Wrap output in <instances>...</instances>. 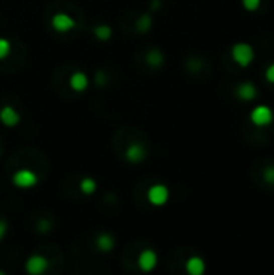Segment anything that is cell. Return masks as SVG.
I'll use <instances>...</instances> for the list:
<instances>
[{
  "mask_svg": "<svg viewBox=\"0 0 274 275\" xmlns=\"http://www.w3.org/2000/svg\"><path fill=\"white\" fill-rule=\"evenodd\" d=\"M231 55H232V60L235 61V63H237L239 66H242V68H245V66H248L253 61L255 52H253V49L250 47L248 44L239 42V44H235L232 47Z\"/></svg>",
  "mask_w": 274,
  "mask_h": 275,
  "instance_id": "6da1fadb",
  "label": "cell"
},
{
  "mask_svg": "<svg viewBox=\"0 0 274 275\" xmlns=\"http://www.w3.org/2000/svg\"><path fill=\"white\" fill-rule=\"evenodd\" d=\"M12 182L18 188H33V187L37 185L39 177H37V174L31 169H18L17 172L13 174Z\"/></svg>",
  "mask_w": 274,
  "mask_h": 275,
  "instance_id": "7a4b0ae2",
  "label": "cell"
},
{
  "mask_svg": "<svg viewBox=\"0 0 274 275\" xmlns=\"http://www.w3.org/2000/svg\"><path fill=\"white\" fill-rule=\"evenodd\" d=\"M272 110L269 108V106H264V105H258L255 106V108L252 110V113H250V121L253 122L255 126L258 127H264V126H269L272 122Z\"/></svg>",
  "mask_w": 274,
  "mask_h": 275,
  "instance_id": "3957f363",
  "label": "cell"
},
{
  "mask_svg": "<svg viewBox=\"0 0 274 275\" xmlns=\"http://www.w3.org/2000/svg\"><path fill=\"white\" fill-rule=\"evenodd\" d=\"M147 200L154 204V206H163L166 201L170 200V190L163 183H157V185H152L147 192Z\"/></svg>",
  "mask_w": 274,
  "mask_h": 275,
  "instance_id": "277c9868",
  "label": "cell"
},
{
  "mask_svg": "<svg viewBox=\"0 0 274 275\" xmlns=\"http://www.w3.org/2000/svg\"><path fill=\"white\" fill-rule=\"evenodd\" d=\"M52 26H53V29H57L58 33H68V31H71L73 28H76V21L68 13L58 12V13L53 15Z\"/></svg>",
  "mask_w": 274,
  "mask_h": 275,
  "instance_id": "5b68a950",
  "label": "cell"
},
{
  "mask_svg": "<svg viewBox=\"0 0 274 275\" xmlns=\"http://www.w3.org/2000/svg\"><path fill=\"white\" fill-rule=\"evenodd\" d=\"M49 267V261L45 256H41V254H33L28 257V261L25 264V269L33 273V275H39V273H44L47 270Z\"/></svg>",
  "mask_w": 274,
  "mask_h": 275,
  "instance_id": "8992f818",
  "label": "cell"
},
{
  "mask_svg": "<svg viewBox=\"0 0 274 275\" xmlns=\"http://www.w3.org/2000/svg\"><path fill=\"white\" fill-rule=\"evenodd\" d=\"M126 161L131 163V164H139L142 163L144 159L147 158V150L142 147L141 143H131L129 147L126 148Z\"/></svg>",
  "mask_w": 274,
  "mask_h": 275,
  "instance_id": "52a82bcc",
  "label": "cell"
},
{
  "mask_svg": "<svg viewBox=\"0 0 274 275\" xmlns=\"http://www.w3.org/2000/svg\"><path fill=\"white\" fill-rule=\"evenodd\" d=\"M158 257L154 249H144L139 254V259H137V264H139V269L144 272H150L157 267Z\"/></svg>",
  "mask_w": 274,
  "mask_h": 275,
  "instance_id": "ba28073f",
  "label": "cell"
},
{
  "mask_svg": "<svg viewBox=\"0 0 274 275\" xmlns=\"http://www.w3.org/2000/svg\"><path fill=\"white\" fill-rule=\"evenodd\" d=\"M20 121H21L20 113L15 110L13 106L5 105L4 108L0 110V122H2L4 126H7V127H15V126L20 124Z\"/></svg>",
  "mask_w": 274,
  "mask_h": 275,
  "instance_id": "9c48e42d",
  "label": "cell"
},
{
  "mask_svg": "<svg viewBox=\"0 0 274 275\" xmlns=\"http://www.w3.org/2000/svg\"><path fill=\"white\" fill-rule=\"evenodd\" d=\"M235 95H237V98L242 102H252L256 97V87L252 82H242L237 87V90H235Z\"/></svg>",
  "mask_w": 274,
  "mask_h": 275,
  "instance_id": "30bf717a",
  "label": "cell"
},
{
  "mask_svg": "<svg viewBox=\"0 0 274 275\" xmlns=\"http://www.w3.org/2000/svg\"><path fill=\"white\" fill-rule=\"evenodd\" d=\"M70 87L74 92H84L89 87V78H87V74L82 73V71L73 73L71 78H70Z\"/></svg>",
  "mask_w": 274,
  "mask_h": 275,
  "instance_id": "8fae6325",
  "label": "cell"
},
{
  "mask_svg": "<svg viewBox=\"0 0 274 275\" xmlns=\"http://www.w3.org/2000/svg\"><path fill=\"white\" fill-rule=\"evenodd\" d=\"M95 244H97V248L102 251V253H110V251L115 248L116 240L111 233H100L97 236Z\"/></svg>",
  "mask_w": 274,
  "mask_h": 275,
  "instance_id": "7c38bea8",
  "label": "cell"
},
{
  "mask_svg": "<svg viewBox=\"0 0 274 275\" xmlns=\"http://www.w3.org/2000/svg\"><path fill=\"white\" fill-rule=\"evenodd\" d=\"M186 270L190 275H202L205 272V261L200 256L189 257L187 262H186Z\"/></svg>",
  "mask_w": 274,
  "mask_h": 275,
  "instance_id": "4fadbf2b",
  "label": "cell"
},
{
  "mask_svg": "<svg viewBox=\"0 0 274 275\" xmlns=\"http://www.w3.org/2000/svg\"><path fill=\"white\" fill-rule=\"evenodd\" d=\"M147 63L152 66V68H160L163 63H165V55H163V52L162 50H158V49H154V50H150L147 53Z\"/></svg>",
  "mask_w": 274,
  "mask_h": 275,
  "instance_id": "5bb4252c",
  "label": "cell"
},
{
  "mask_svg": "<svg viewBox=\"0 0 274 275\" xmlns=\"http://www.w3.org/2000/svg\"><path fill=\"white\" fill-rule=\"evenodd\" d=\"M111 34H113V29L108 25H98V26L94 28V36L97 37L98 41H102V42L110 41Z\"/></svg>",
  "mask_w": 274,
  "mask_h": 275,
  "instance_id": "9a60e30c",
  "label": "cell"
},
{
  "mask_svg": "<svg viewBox=\"0 0 274 275\" xmlns=\"http://www.w3.org/2000/svg\"><path fill=\"white\" fill-rule=\"evenodd\" d=\"M152 26H154V20H152V17H150L149 13L147 15H142V17L137 20V25H135L137 31H139V33H142V34L149 33Z\"/></svg>",
  "mask_w": 274,
  "mask_h": 275,
  "instance_id": "2e32d148",
  "label": "cell"
},
{
  "mask_svg": "<svg viewBox=\"0 0 274 275\" xmlns=\"http://www.w3.org/2000/svg\"><path fill=\"white\" fill-rule=\"evenodd\" d=\"M79 188L84 195H92L97 190V182L92 177H84L79 183Z\"/></svg>",
  "mask_w": 274,
  "mask_h": 275,
  "instance_id": "e0dca14e",
  "label": "cell"
},
{
  "mask_svg": "<svg viewBox=\"0 0 274 275\" xmlns=\"http://www.w3.org/2000/svg\"><path fill=\"white\" fill-rule=\"evenodd\" d=\"M10 50H12L10 41H7V39H4V37H0V60H4L7 55H9Z\"/></svg>",
  "mask_w": 274,
  "mask_h": 275,
  "instance_id": "ac0fdd59",
  "label": "cell"
},
{
  "mask_svg": "<svg viewBox=\"0 0 274 275\" xmlns=\"http://www.w3.org/2000/svg\"><path fill=\"white\" fill-rule=\"evenodd\" d=\"M242 5L247 12H255L260 9L261 0H242Z\"/></svg>",
  "mask_w": 274,
  "mask_h": 275,
  "instance_id": "d6986e66",
  "label": "cell"
},
{
  "mask_svg": "<svg viewBox=\"0 0 274 275\" xmlns=\"http://www.w3.org/2000/svg\"><path fill=\"white\" fill-rule=\"evenodd\" d=\"M264 180L269 182V183H274V166H268L264 169Z\"/></svg>",
  "mask_w": 274,
  "mask_h": 275,
  "instance_id": "ffe728a7",
  "label": "cell"
},
{
  "mask_svg": "<svg viewBox=\"0 0 274 275\" xmlns=\"http://www.w3.org/2000/svg\"><path fill=\"white\" fill-rule=\"evenodd\" d=\"M7 232H9V224H7L5 219H0V241L5 238Z\"/></svg>",
  "mask_w": 274,
  "mask_h": 275,
  "instance_id": "44dd1931",
  "label": "cell"
},
{
  "mask_svg": "<svg viewBox=\"0 0 274 275\" xmlns=\"http://www.w3.org/2000/svg\"><path fill=\"white\" fill-rule=\"evenodd\" d=\"M264 78L268 82L274 84V63L268 66V70H266V73H264Z\"/></svg>",
  "mask_w": 274,
  "mask_h": 275,
  "instance_id": "7402d4cb",
  "label": "cell"
},
{
  "mask_svg": "<svg viewBox=\"0 0 274 275\" xmlns=\"http://www.w3.org/2000/svg\"><path fill=\"white\" fill-rule=\"evenodd\" d=\"M160 7H162V0H152V5H150L152 10H158Z\"/></svg>",
  "mask_w": 274,
  "mask_h": 275,
  "instance_id": "603a6c76",
  "label": "cell"
}]
</instances>
